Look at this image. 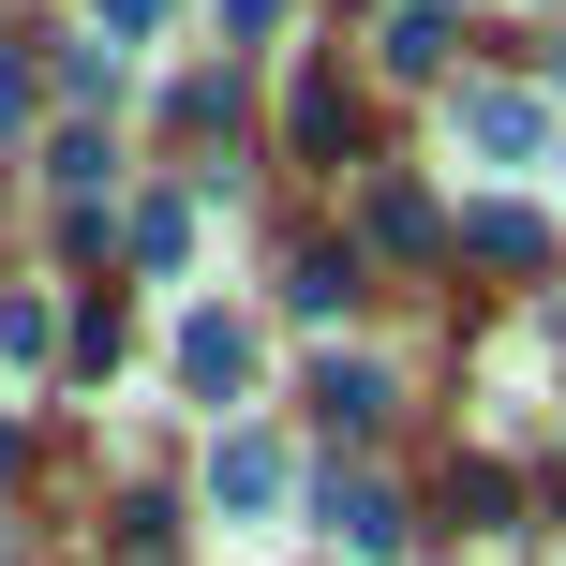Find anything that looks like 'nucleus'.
I'll return each instance as SVG.
<instances>
[{
    "mask_svg": "<svg viewBox=\"0 0 566 566\" xmlns=\"http://www.w3.org/2000/svg\"><path fill=\"white\" fill-rule=\"evenodd\" d=\"M478 254H507V269H537L552 239H537V209H478Z\"/></svg>",
    "mask_w": 566,
    "mask_h": 566,
    "instance_id": "obj_1",
    "label": "nucleus"
},
{
    "mask_svg": "<svg viewBox=\"0 0 566 566\" xmlns=\"http://www.w3.org/2000/svg\"><path fill=\"white\" fill-rule=\"evenodd\" d=\"M283 298H298V313H343V298H358V269H343V254H298V283H283Z\"/></svg>",
    "mask_w": 566,
    "mask_h": 566,
    "instance_id": "obj_2",
    "label": "nucleus"
}]
</instances>
